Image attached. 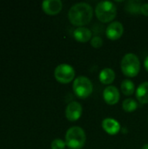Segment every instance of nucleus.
Returning a JSON list of instances; mask_svg holds the SVG:
<instances>
[{
  "mask_svg": "<svg viewBox=\"0 0 148 149\" xmlns=\"http://www.w3.org/2000/svg\"><path fill=\"white\" fill-rule=\"evenodd\" d=\"M93 16V10L87 3H78L72 5L68 11L69 21L76 26L84 27L88 24Z\"/></svg>",
  "mask_w": 148,
  "mask_h": 149,
  "instance_id": "f257e3e1",
  "label": "nucleus"
},
{
  "mask_svg": "<svg viewBox=\"0 0 148 149\" xmlns=\"http://www.w3.org/2000/svg\"><path fill=\"white\" fill-rule=\"evenodd\" d=\"M86 135L79 127H70L65 134V144L71 149H81L85 144Z\"/></svg>",
  "mask_w": 148,
  "mask_h": 149,
  "instance_id": "f03ea898",
  "label": "nucleus"
},
{
  "mask_svg": "<svg viewBox=\"0 0 148 149\" xmlns=\"http://www.w3.org/2000/svg\"><path fill=\"white\" fill-rule=\"evenodd\" d=\"M95 14L97 18L102 23L111 22L116 17L117 6L111 1H101L96 5Z\"/></svg>",
  "mask_w": 148,
  "mask_h": 149,
  "instance_id": "7ed1b4c3",
  "label": "nucleus"
},
{
  "mask_svg": "<svg viewBox=\"0 0 148 149\" xmlns=\"http://www.w3.org/2000/svg\"><path fill=\"white\" fill-rule=\"evenodd\" d=\"M121 71L126 77H136L140 70V62L138 56L134 53L126 54L120 63Z\"/></svg>",
  "mask_w": 148,
  "mask_h": 149,
  "instance_id": "20e7f679",
  "label": "nucleus"
},
{
  "mask_svg": "<svg viewBox=\"0 0 148 149\" xmlns=\"http://www.w3.org/2000/svg\"><path fill=\"white\" fill-rule=\"evenodd\" d=\"M72 89L78 98L85 99L92 94L93 91V86L92 81L87 77L79 76L75 79L72 84Z\"/></svg>",
  "mask_w": 148,
  "mask_h": 149,
  "instance_id": "39448f33",
  "label": "nucleus"
},
{
  "mask_svg": "<svg viewBox=\"0 0 148 149\" xmlns=\"http://www.w3.org/2000/svg\"><path fill=\"white\" fill-rule=\"evenodd\" d=\"M54 77L59 83L68 84L75 77L74 68L68 64H60L55 68Z\"/></svg>",
  "mask_w": 148,
  "mask_h": 149,
  "instance_id": "423d86ee",
  "label": "nucleus"
},
{
  "mask_svg": "<svg viewBox=\"0 0 148 149\" xmlns=\"http://www.w3.org/2000/svg\"><path fill=\"white\" fill-rule=\"evenodd\" d=\"M82 106L77 101L70 102L65 108V117L69 121H77L82 115Z\"/></svg>",
  "mask_w": 148,
  "mask_h": 149,
  "instance_id": "0eeeda50",
  "label": "nucleus"
},
{
  "mask_svg": "<svg viewBox=\"0 0 148 149\" xmlns=\"http://www.w3.org/2000/svg\"><path fill=\"white\" fill-rule=\"evenodd\" d=\"M123 32H124L123 24L120 22H118V21L112 22L106 27V37L111 40L119 39L123 35Z\"/></svg>",
  "mask_w": 148,
  "mask_h": 149,
  "instance_id": "6e6552de",
  "label": "nucleus"
},
{
  "mask_svg": "<svg viewBox=\"0 0 148 149\" xmlns=\"http://www.w3.org/2000/svg\"><path fill=\"white\" fill-rule=\"evenodd\" d=\"M63 7V3L60 0H44L42 3L43 10L51 16L58 14Z\"/></svg>",
  "mask_w": 148,
  "mask_h": 149,
  "instance_id": "1a4fd4ad",
  "label": "nucleus"
},
{
  "mask_svg": "<svg viewBox=\"0 0 148 149\" xmlns=\"http://www.w3.org/2000/svg\"><path fill=\"white\" fill-rule=\"evenodd\" d=\"M103 98L106 103H107L108 105L111 106L116 105L120 98V91L118 90L117 87L113 86H109L105 88L103 92Z\"/></svg>",
  "mask_w": 148,
  "mask_h": 149,
  "instance_id": "9d476101",
  "label": "nucleus"
},
{
  "mask_svg": "<svg viewBox=\"0 0 148 149\" xmlns=\"http://www.w3.org/2000/svg\"><path fill=\"white\" fill-rule=\"evenodd\" d=\"M102 127L110 135H116L120 130V124L115 119L106 118L102 121Z\"/></svg>",
  "mask_w": 148,
  "mask_h": 149,
  "instance_id": "9b49d317",
  "label": "nucleus"
},
{
  "mask_svg": "<svg viewBox=\"0 0 148 149\" xmlns=\"http://www.w3.org/2000/svg\"><path fill=\"white\" fill-rule=\"evenodd\" d=\"M73 37L79 43H86L92 39V31L85 27H78L73 32Z\"/></svg>",
  "mask_w": 148,
  "mask_h": 149,
  "instance_id": "f8f14e48",
  "label": "nucleus"
},
{
  "mask_svg": "<svg viewBox=\"0 0 148 149\" xmlns=\"http://www.w3.org/2000/svg\"><path fill=\"white\" fill-rule=\"evenodd\" d=\"M136 98L141 104H147L148 103V81L143 82L140 84L136 92Z\"/></svg>",
  "mask_w": 148,
  "mask_h": 149,
  "instance_id": "ddd939ff",
  "label": "nucleus"
},
{
  "mask_svg": "<svg viewBox=\"0 0 148 149\" xmlns=\"http://www.w3.org/2000/svg\"><path fill=\"white\" fill-rule=\"evenodd\" d=\"M99 80L104 85H110L115 79V72L111 68H104L99 75Z\"/></svg>",
  "mask_w": 148,
  "mask_h": 149,
  "instance_id": "4468645a",
  "label": "nucleus"
},
{
  "mask_svg": "<svg viewBox=\"0 0 148 149\" xmlns=\"http://www.w3.org/2000/svg\"><path fill=\"white\" fill-rule=\"evenodd\" d=\"M120 88H121V91L122 93L126 95V96H130L132 94H133L135 91V86H134V83L130 80V79H125L122 81L121 83V86H120Z\"/></svg>",
  "mask_w": 148,
  "mask_h": 149,
  "instance_id": "2eb2a0df",
  "label": "nucleus"
},
{
  "mask_svg": "<svg viewBox=\"0 0 148 149\" xmlns=\"http://www.w3.org/2000/svg\"><path fill=\"white\" fill-rule=\"evenodd\" d=\"M142 3L140 1H136V0H131L128 1L126 3V10L128 11L130 14H134L137 15L140 12V9H141Z\"/></svg>",
  "mask_w": 148,
  "mask_h": 149,
  "instance_id": "dca6fc26",
  "label": "nucleus"
},
{
  "mask_svg": "<svg viewBox=\"0 0 148 149\" xmlns=\"http://www.w3.org/2000/svg\"><path fill=\"white\" fill-rule=\"evenodd\" d=\"M122 107L126 113H133L138 108V103L133 99H126L122 103Z\"/></svg>",
  "mask_w": 148,
  "mask_h": 149,
  "instance_id": "f3484780",
  "label": "nucleus"
},
{
  "mask_svg": "<svg viewBox=\"0 0 148 149\" xmlns=\"http://www.w3.org/2000/svg\"><path fill=\"white\" fill-rule=\"evenodd\" d=\"M65 146H66L65 141H64L62 139H59V138L53 140L51 144V149H65Z\"/></svg>",
  "mask_w": 148,
  "mask_h": 149,
  "instance_id": "a211bd4d",
  "label": "nucleus"
},
{
  "mask_svg": "<svg viewBox=\"0 0 148 149\" xmlns=\"http://www.w3.org/2000/svg\"><path fill=\"white\" fill-rule=\"evenodd\" d=\"M103 45V39L99 37V36H94L93 38H92L91 39V45L93 47V48H99L101 47Z\"/></svg>",
  "mask_w": 148,
  "mask_h": 149,
  "instance_id": "6ab92c4d",
  "label": "nucleus"
},
{
  "mask_svg": "<svg viewBox=\"0 0 148 149\" xmlns=\"http://www.w3.org/2000/svg\"><path fill=\"white\" fill-rule=\"evenodd\" d=\"M140 13L148 17V3H143L140 9Z\"/></svg>",
  "mask_w": 148,
  "mask_h": 149,
  "instance_id": "aec40b11",
  "label": "nucleus"
},
{
  "mask_svg": "<svg viewBox=\"0 0 148 149\" xmlns=\"http://www.w3.org/2000/svg\"><path fill=\"white\" fill-rule=\"evenodd\" d=\"M144 65H145V68L146 70L148 72V56L145 58V61H144Z\"/></svg>",
  "mask_w": 148,
  "mask_h": 149,
  "instance_id": "412c9836",
  "label": "nucleus"
},
{
  "mask_svg": "<svg viewBox=\"0 0 148 149\" xmlns=\"http://www.w3.org/2000/svg\"><path fill=\"white\" fill-rule=\"evenodd\" d=\"M141 149H148V143L147 144H145V145L142 147V148Z\"/></svg>",
  "mask_w": 148,
  "mask_h": 149,
  "instance_id": "4be33fe9",
  "label": "nucleus"
}]
</instances>
